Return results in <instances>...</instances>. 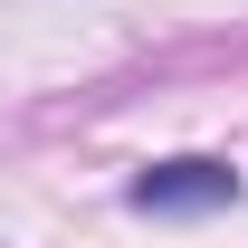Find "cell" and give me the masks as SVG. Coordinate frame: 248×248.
Instances as JSON below:
<instances>
[{
    "label": "cell",
    "instance_id": "1",
    "mask_svg": "<svg viewBox=\"0 0 248 248\" xmlns=\"http://www.w3.org/2000/svg\"><path fill=\"white\" fill-rule=\"evenodd\" d=\"M134 210H153V219H210L239 201V172L210 153H182V162H153V172H134V191H124Z\"/></svg>",
    "mask_w": 248,
    "mask_h": 248
}]
</instances>
